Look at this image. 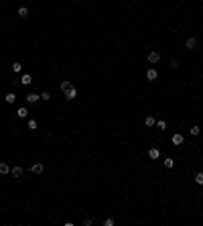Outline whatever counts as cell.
<instances>
[{
	"label": "cell",
	"mask_w": 203,
	"mask_h": 226,
	"mask_svg": "<svg viewBox=\"0 0 203 226\" xmlns=\"http://www.w3.org/2000/svg\"><path fill=\"white\" fill-rule=\"evenodd\" d=\"M146 59H148V63H159V61H161V53H159V51H150V53L146 55Z\"/></svg>",
	"instance_id": "obj_1"
},
{
	"label": "cell",
	"mask_w": 203,
	"mask_h": 226,
	"mask_svg": "<svg viewBox=\"0 0 203 226\" xmlns=\"http://www.w3.org/2000/svg\"><path fill=\"white\" fill-rule=\"evenodd\" d=\"M156 78H159V72H156L154 67H150V69L146 72V80H148V82H154Z\"/></svg>",
	"instance_id": "obj_2"
},
{
	"label": "cell",
	"mask_w": 203,
	"mask_h": 226,
	"mask_svg": "<svg viewBox=\"0 0 203 226\" xmlns=\"http://www.w3.org/2000/svg\"><path fill=\"white\" fill-rule=\"evenodd\" d=\"M65 98H67V100H75V98H77V90H75V86H73L71 90H67V92H65Z\"/></svg>",
	"instance_id": "obj_3"
},
{
	"label": "cell",
	"mask_w": 203,
	"mask_h": 226,
	"mask_svg": "<svg viewBox=\"0 0 203 226\" xmlns=\"http://www.w3.org/2000/svg\"><path fill=\"white\" fill-rule=\"evenodd\" d=\"M148 157H150V159H159V157H161V151L156 149V147H150V149H148Z\"/></svg>",
	"instance_id": "obj_4"
},
{
	"label": "cell",
	"mask_w": 203,
	"mask_h": 226,
	"mask_svg": "<svg viewBox=\"0 0 203 226\" xmlns=\"http://www.w3.org/2000/svg\"><path fill=\"white\" fill-rule=\"evenodd\" d=\"M37 100H41V96L35 94V92H31V94L27 96V102H29V104H37Z\"/></svg>",
	"instance_id": "obj_5"
},
{
	"label": "cell",
	"mask_w": 203,
	"mask_h": 226,
	"mask_svg": "<svg viewBox=\"0 0 203 226\" xmlns=\"http://www.w3.org/2000/svg\"><path fill=\"white\" fill-rule=\"evenodd\" d=\"M10 173H12V177H20L22 175V167L20 165H14V167H10Z\"/></svg>",
	"instance_id": "obj_6"
},
{
	"label": "cell",
	"mask_w": 203,
	"mask_h": 226,
	"mask_svg": "<svg viewBox=\"0 0 203 226\" xmlns=\"http://www.w3.org/2000/svg\"><path fill=\"white\" fill-rule=\"evenodd\" d=\"M6 173H10V165L4 163V161H0V175H6Z\"/></svg>",
	"instance_id": "obj_7"
},
{
	"label": "cell",
	"mask_w": 203,
	"mask_h": 226,
	"mask_svg": "<svg viewBox=\"0 0 203 226\" xmlns=\"http://www.w3.org/2000/svg\"><path fill=\"white\" fill-rule=\"evenodd\" d=\"M185 47H187V49H195V47H197V39H195V37H189L187 43H185Z\"/></svg>",
	"instance_id": "obj_8"
},
{
	"label": "cell",
	"mask_w": 203,
	"mask_h": 226,
	"mask_svg": "<svg viewBox=\"0 0 203 226\" xmlns=\"http://www.w3.org/2000/svg\"><path fill=\"white\" fill-rule=\"evenodd\" d=\"M43 169H45L43 163H33V165H31V171H33V173H43Z\"/></svg>",
	"instance_id": "obj_9"
},
{
	"label": "cell",
	"mask_w": 203,
	"mask_h": 226,
	"mask_svg": "<svg viewBox=\"0 0 203 226\" xmlns=\"http://www.w3.org/2000/svg\"><path fill=\"white\" fill-rule=\"evenodd\" d=\"M16 114H18V118H27V116H29V110L22 106V108H18V110H16Z\"/></svg>",
	"instance_id": "obj_10"
},
{
	"label": "cell",
	"mask_w": 203,
	"mask_h": 226,
	"mask_svg": "<svg viewBox=\"0 0 203 226\" xmlns=\"http://www.w3.org/2000/svg\"><path fill=\"white\" fill-rule=\"evenodd\" d=\"M18 16H20V18H27V16H29V8H27V6H20V8H18Z\"/></svg>",
	"instance_id": "obj_11"
},
{
	"label": "cell",
	"mask_w": 203,
	"mask_h": 226,
	"mask_svg": "<svg viewBox=\"0 0 203 226\" xmlns=\"http://www.w3.org/2000/svg\"><path fill=\"white\" fill-rule=\"evenodd\" d=\"M20 84H22V86H29V84H33V78H31L29 74H25V76H22V80H20Z\"/></svg>",
	"instance_id": "obj_12"
},
{
	"label": "cell",
	"mask_w": 203,
	"mask_h": 226,
	"mask_svg": "<svg viewBox=\"0 0 203 226\" xmlns=\"http://www.w3.org/2000/svg\"><path fill=\"white\" fill-rule=\"evenodd\" d=\"M173 145H183V134H173Z\"/></svg>",
	"instance_id": "obj_13"
},
{
	"label": "cell",
	"mask_w": 203,
	"mask_h": 226,
	"mask_svg": "<svg viewBox=\"0 0 203 226\" xmlns=\"http://www.w3.org/2000/svg\"><path fill=\"white\" fill-rule=\"evenodd\" d=\"M165 167H167V169H173V167H175V159L167 157V159H165Z\"/></svg>",
	"instance_id": "obj_14"
},
{
	"label": "cell",
	"mask_w": 203,
	"mask_h": 226,
	"mask_svg": "<svg viewBox=\"0 0 203 226\" xmlns=\"http://www.w3.org/2000/svg\"><path fill=\"white\" fill-rule=\"evenodd\" d=\"M4 100H6L8 104H14V102H16V94H12V92H10V94H6V98H4Z\"/></svg>",
	"instance_id": "obj_15"
},
{
	"label": "cell",
	"mask_w": 203,
	"mask_h": 226,
	"mask_svg": "<svg viewBox=\"0 0 203 226\" xmlns=\"http://www.w3.org/2000/svg\"><path fill=\"white\" fill-rule=\"evenodd\" d=\"M71 88H73L71 82H61V90H63V92H67V90H71Z\"/></svg>",
	"instance_id": "obj_16"
},
{
	"label": "cell",
	"mask_w": 203,
	"mask_h": 226,
	"mask_svg": "<svg viewBox=\"0 0 203 226\" xmlns=\"http://www.w3.org/2000/svg\"><path fill=\"white\" fill-rule=\"evenodd\" d=\"M144 124H146V126H154V124H156V120H154L152 116H146V120H144Z\"/></svg>",
	"instance_id": "obj_17"
},
{
	"label": "cell",
	"mask_w": 203,
	"mask_h": 226,
	"mask_svg": "<svg viewBox=\"0 0 203 226\" xmlns=\"http://www.w3.org/2000/svg\"><path fill=\"white\" fill-rule=\"evenodd\" d=\"M195 183L197 186H203V173H197L195 175Z\"/></svg>",
	"instance_id": "obj_18"
},
{
	"label": "cell",
	"mask_w": 203,
	"mask_h": 226,
	"mask_svg": "<svg viewBox=\"0 0 203 226\" xmlns=\"http://www.w3.org/2000/svg\"><path fill=\"white\" fill-rule=\"evenodd\" d=\"M20 67H22V65H20L18 61H16V63H12V72H14V74H18V72H20Z\"/></svg>",
	"instance_id": "obj_19"
},
{
	"label": "cell",
	"mask_w": 203,
	"mask_h": 226,
	"mask_svg": "<svg viewBox=\"0 0 203 226\" xmlns=\"http://www.w3.org/2000/svg\"><path fill=\"white\" fill-rule=\"evenodd\" d=\"M114 224H116V222L112 220V218H106V220H104V226H114Z\"/></svg>",
	"instance_id": "obj_20"
},
{
	"label": "cell",
	"mask_w": 203,
	"mask_h": 226,
	"mask_svg": "<svg viewBox=\"0 0 203 226\" xmlns=\"http://www.w3.org/2000/svg\"><path fill=\"white\" fill-rule=\"evenodd\" d=\"M191 134H193V137H197V134H199V126H197V124L191 126Z\"/></svg>",
	"instance_id": "obj_21"
},
{
	"label": "cell",
	"mask_w": 203,
	"mask_h": 226,
	"mask_svg": "<svg viewBox=\"0 0 203 226\" xmlns=\"http://www.w3.org/2000/svg\"><path fill=\"white\" fill-rule=\"evenodd\" d=\"M41 100H51V94H49V92H43V94H41Z\"/></svg>",
	"instance_id": "obj_22"
},
{
	"label": "cell",
	"mask_w": 203,
	"mask_h": 226,
	"mask_svg": "<svg viewBox=\"0 0 203 226\" xmlns=\"http://www.w3.org/2000/svg\"><path fill=\"white\" fill-rule=\"evenodd\" d=\"M29 128L35 130V128H37V120H29Z\"/></svg>",
	"instance_id": "obj_23"
},
{
	"label": "cell",
	"mask_w": 203,
	"mask_h": 226,
	"mask_svg": "<svg viewBox=\"0 0 203 226\" xmlns=\"http://www.w3.org/2000/svg\"><path fill=\"white\" fill-rule=\"evenodd\" d=\"M156 126H159V128H167V122H165V120H159V122H156Z\"/></svg>",
	"instance_id": "obj_24"
},
{
	"label": "cell",
	"mask_w": 203,
	"mask_h": 226,
	"mask_svg": "<svg viewBox=\"0 0 203 226\" xmlns=\"http://www.w3.org/2000/svg\"><path fill=\"white\" fill-rule=\"evenodd\" d=\"M83 224H85V226H92V224H94V220H92V218H85V220H83Z\"/></svg>",
	"instance_id": "obj_25"
},
{
	"label": "cell",
	"mask_w": 203,
	"mask_h": 226,
	"mask_svg": "<svg viewBox=\"0 0 203 226\" xmlns=\"http://www.w3.org/2000/svg\"><path fill=\"white\" fill-rule=\"evenodd\" d=\"M171 67H173V69H177V67H179V61H177V59H173V61H171Z\"/></svg>",
	"instance_id": "obj_26"
}]
</instances>
